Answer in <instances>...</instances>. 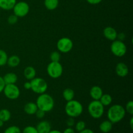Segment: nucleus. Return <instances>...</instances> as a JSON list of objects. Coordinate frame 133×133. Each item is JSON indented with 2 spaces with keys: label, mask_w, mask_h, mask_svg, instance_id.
<instances>
[{
  "label": "nucleus",
  "mask_w": 133,
  "mask_h": 133,
  "mask_svg": "<svg viewBox=\"0 0 133 133\" xmlns=\"http://www.w3.org/2000/svg\"><path fill=\"white\" fill-rule=\"evenodd\" d=\"M126 111L122 105L115 104L110 107L107 111V118L109 121L114 123H119L125 118Z\"/></svg>",
  "instance_id": "nucleus-1"
},
{
  "label": "nucleus",
  "mask_w": 133,
  "mask_h": 133,
  "mask_svg": "<svg viewBox=\"0 0 133 133\" xmlns=\"http://www.w3.org/2000/svg\"><path fill=\"white\" fill-rule=\"evenodd\" d=\"M36 104L38 109L43 110L45 112L51 111L55 107V101L53 97L48 94L45 93L39 94L36 99Z\"/></svg>",
  "instance_id": "nucleus-2"
},
{
  "label": "nucleus",
  "mask_w": 133,
  "mask_h": 133,
  "mask_svg": "<svg viewBox=\"0 0 133 133\" xmlns=\"http://www.w3.org/2000/svg\"><path fill=\"white\" fill-rule=\"evenodd\" d=\"M65 112L71 118H77L83 112V106L81 103L77 100L72 99L67 101L65 105Z\"/></svg>",
  "instance_id": "nucleus-3"
},
{
  "label": "nucleus",
  "mask_w": 133,
  "mask_h": 133,
  "mask_svg": "<svg viewBox=\"0 0 133 133\" xmlns=\"http://www.w3.org/2000/svg\"><path fill=\"white\" fill-rule=\"evenodd\" d=\"M88 112L94 119H99L103 116L105 107L99 100H93L88 104Z\"/></svg>",
  "instance_id": "nucleus-4"
},
{
  "label": "nucleus",
  "mask_w": 133,
  "mask_h": 133,
  "mask_svg": "<svg viewBox=\"0 0 133 133\" xmlns=\"http://www.w3.org/2000/svg\"><path fill=\"white\" fill-rule=\"evenodd\" d=\"M31 84V90L37 94L45 93L48 88V83L45 79L41 77H35L30 81Z\"/></svg>",
  "instance_id": "nucleus-5"
},
{
  "label": "nucleus",
  "mask_w": 133,
  "mask_h": 133,
  "mask_svg": "<svg viewBox=\"0 0 133 133\" xmlns=\"http://www.w3.org/2000/svg\"><path fill=\"white\" fill-rule=\"evenodd\" d=\"M47 73L52 79H58L63 74V67L60 62H51L47 66Z\"/></svg>",
  "instance_id": "nucleus-6"
},
{
  "label": "nucleus",
  "mask_w": 133,
  "mask_h": 133,
  "mask_svg": "<svg viewBox=\"0 0 133 133\" xmlns=\"http://www.w3.org/2000/svg\"><path fill=\"white\" fill-rule=\"evenodd\" d=\"M110 51L116 57H122L127 53V48L123 41L116 39L112 42L110 45Z\"/></svg>",
  "instance_id": "nucleus-7"
},
{
  "label": "nucleus",
  "mask_w": 133,
  "mask_h": 133,
  "mask_svg": "<svg viewBox=\"0 0 133 133\" xmlns=\"http://www.w3.org/2000/svg\"><path fill=\"white\" fill-rule=\"evenodd\" d=\"M3 92L5 97L10 100L17 99L20 96V90L16 84H5Z\"/></svg>",
  "instance_id": "nucleus-8"
},
{
  "label": "nucleus",
  "mask_w": 133,
  "mask_h": 133,
  "mask_svg": "<svg viewBox=\"0 0 133 133\" xmlns=\"http://www.w3.org/2000/svg\"><path fill=\"white\" fill-rule=\"evenodd\" d=\"M73 47H74V43L70 38H61L57 41V48L60 53H69L71 51Z\"/></svg>",
  "instance_id": "nucleus-9"
},
{
  "label": "nucleus",
  "mask_w": 133,
  "mask_h": 133,
  "mask_svg": "<svg viewBox=\"0 0 133 133\" xmlns=\"http://www.w3.org/2000/svg\"><path fill=\"white\" fill-rule=\"evenodd\" d=\"M14 14L18 18H23L26 16L29 12L30 7L27 3L25 1H19L16 3L12 9Z\"/></svg>",
  "instance_id": "nucleus-10"
},
{
  "label": "nucleus",
  "mask_w": 133,
  "mask_h": 133,
  "mask_svg": "<svg viewBox=\"0 0 133 133\" xmlns=\"http://www.w3.org/2000/svg\"><path fill=\"white\" fill-rule=\"evenodd\" d=\"M116 74L119 77H125L129 74V70L126 64L123 62H119L116 64L115 69Z\"/></svg>",
  "instance_id": "nucleus-11"
},
{
  "label": "nucleus",
  "mask_w": 133,
  "mask_h": 133,
  "mask_svg": "<svg viewBox=\"0 0 133 133\" xmlns=\"http://www.w3.org/2000/svg\"><path fill=\"white\" fill-rule=\"evenodd\" d=\"M103 35L107 40H110V41H114V40L117 39V35H118V32L116 30L112 27H106L103 29Z\"/></svg>",
  "instance_id": "nucleus-12"
},
{
  "label": "nucleus",
  "mask_w": 133,
  "mask_h": 133,
  "mask_svg": "<svg viewBox=\"0 0 133 133\" xmlns=\"http://www.w3.org/2000/svg\"><path fill=\"white\" fill-rule=\"evenodd\" d=\"M38 133H48L51 130V126L48 121H41L36 127Z\"/></svg>",
  "instance_id": "nucleus-13"
},
{
  "label": "nucleus",
  "mask_w": 133,
  "mask_h": 133,
  "mask_svg": "<svg viewBox=\"0 0 133 133\" xmlns=\"http://www.w3.org/2000/svg\"><path fill=\"white\" fill-rule=\"evenodd\" d=\"M103 94V89L99 86H94L90 90V96L93 99V100H99Z\"/></svg>",
  "instance_id": "nucleus-14"
},
{
  "label": "nucleus",
  "mask_w": 133,
  "mask_h": 133,
  "mask_svg": "<svg viewBox=\"0 0 133 133\" xmlns=\"http://www.w3.org/2000/svg\"><path fill=\"white\" fill-rule=\"evenodd\" d=\"M37 110V105H36V103L34 102L27 103L23 107V110L28 115H35Z\"/></svg>",
  "instance_id": "nucleus-15"
},
{
  "label": "nucleus",
  "mask_w": 133,
  "mask_h": 133,
  "mask_svg": "<svg viewBox=\"0 0 133 133\" xmlns=\"http://www.w3.org/2000/svg\"><path fill=\"white\" fill-rule=\"evenodd\" d=\"M36 71L35 68L32 66H27L23 70V75L25 77L26 79L29 81H31L36 77Z\"/></svg>",
  "instance_id": "nucleus-16"
},
{
  "label": "nucleus",
  "mask_w": 133,
  "mask_h": 133,
  "mask_svg": "<svg viewBox=\"0 0 133 133\" xmlns=\"http://www.w3.org/2000/svg\"><path fill=\"white\" fill-rule=\"evenodd\" d=\"M16 3V0H0V9L5 10H12Z\"/></svg>",
  "instance_id": "nucleus-17"
},
{
  "label": "nucleus",
  "mask_w": 133,
  "mask_h": 133,
  "mask_svg": "<svg viewBox=\"0 0 133 133\" xmlns=\"http://www.w3.org/2000/svg\"><path fill=\"white\" fill-rule=\"evenodd\" d=\"M3 80L5 81V84H16L18 81V76L16 74L12 72L7 73L3 77Z\"/></svg>",
  "instance_id": "nucleus-18"
},
{
  "label": "nucleus",
  "mask_w": 133,
  "mask_h": 133,
  "mask_svg": "<svg viewBox=\"0 0 133 133\" xmlns=\"http://www.w3.org/2000/svg\"><path fill=\"white\" fill-rule=\"evenodd\" d=\"M113 123H112L110 121L108 120H104L103 122H101L99 125L100 131L103 133H109L112 129Z\"/></svg>",
  "instance_id": "nucleus-19"
},
{
  "label": "nucleus",
  "mask_w": 133,
  "mask_h": 133,
  "mask_svg": "<svg viewBox=\"0 0 133 133\" xmlns=\"http://www.w3.org/2000/svg\"><path fill=\"white\" fill-rule=\"evenodd\" d=\"M20 58L18 55H13L8 57L6 64H8V66L10 68H16L19 66V64H20Z\"/></svg>",
  "instance_id": "nucleus-20"
},
{
  "label": "nucleus",
  "mask_w": 133,
  "mask_h": 133,
  "mask_svg": "<svg viewBox=\"0 0 133 133\" xmlns=\"http://www.w3.org/2000/svg\"><path fill=\"white\" fill-rule=\"evenodd\" d=\"M58 0H44V6L48 10H54L58 7Z\"/></svg>",
  "instance_id": "nucleus-21"
},
{
  "label": "nucleus",
  "mask_w": 133,
  "mask_h": 133,
  "mask_svg": "<svg viewBox=\"0 0 133 133\" xmlns=\"http://www.w3.org/2000/svg\"><path fill=\"white\" fill-rule=\"evenodd\" d=\"M62 96H63V98L64 99V100H66V101H71L74 99L75 92L71 88H66V89L64 90L63 92H62Z\"/></svg>",
  "instance_id": "nucleus-22"
},
{
  "label": "nucleus",
  "mask_w": 133,
  "mask_h": 133,
  "mask_svg": "<svg viewBox=\"0 0 133 133\" xmlns=\"http://www.w3.org/2000/svg\"><path fill=\"white\" fill-rule=\"evenodd\" d=\"M99 101L104 107L109 106L112 103V97L109 94H103Z\"/></svg>",
  "instance_id": "nucleus-23"
},
{
  "label": "nucleus",
  "mask_w": 133,
  "mask_h": 133,
  "mask_svg": "<svg viewBox=\"0 0 133 133\" xmlns=\"http://www.w3.org/2000/svg\"><path fill=\"white\" fill-rule=\"evenodd\" d=\"M11 118V113L8 109H3L0 110V119L5 123L10 120Z\"/></svg>",
  "instance_id": "nucleus-24"
},
{
  "label": "nucleus",
  "mask_w": 133,
  "mask_h": 133,
  "mask_svg": "<svg viewBox=\"0 0 133 133\" xmlns=\"http://www.w3.org/2000/svg\"><path fill=\"white\" fill-rule=\"evenodd\" d=\"M8 57L6 51L3 49H0V66H3L6 64Z\"/></svg>",
  "instance_id": "nucleus-25"
},
{
  "label": "nucleus",
  "mask_w": 133,
  "mask_h": 133,
  "mask_svg": "<svg viewBox=\"0 0 133 133\" xmlns=\"http://www.w3.org/2000/svg\"><path fill=\"white\" fill-rule=\"evenodd\" d=\"M50 60L51 62H59L61 58V53L58 51H55L50 54L49 56Z\"/></svg>",
  "instance_id": "nucleus-26"
},
{
  "label": "nucleus",
  "mask_w": 133,
  "mask_h": 133,
  "mask_svg": "<svg viewBox=\"0 0 133 133\" xmlns=\"http://www.w3.org/2000/svg\"><path fill=\"white\" fill-rule=\"evenodd\" d=\"M3 133H22V131L18 126L12 125L7 127Z\"/></svg>",
  "instance_id": "nucleus-27"
},
{
  "label": "nucleus",
  "mask_w": 133,
  "mask_h": 133,
  "mask_svg": "<svg viewBox=\"0 0 133 133\" xmlns=\"http://www.w3.org/2000/svg\"><path fill=\"white\" fill-rule=\"evenodd\" d=\"M75 131H77L78 132L83 131L86 129V123L84 121H79L75 124Z\"/></svg>",
  "instance_id": "nucleus-28"
},
{
  "label": "nucleus",
  "mask_w": 133,
  "mask_h": 133,
  "mask_svg": "<svg viewBox=\"0 0 133 133\" xmlns=\"http://www.w3.org/2000/svg\"><path fill=\"white\" fill-rule=\"evenodd\" d=\"M124 108L126 112H127L128 114H129L131 116L133 115V101L132 100L129 101L128 102L126 103L125 107Z\"/></svg>",
  "instance_id": "nucleus-29"
},
{
  "label": "nucleus",
  "mask_w": 133,
  "mask_h": 133,
  "mask_svg": "<svg viewBox=\"0 0 133 133\" xmlns=\"http://www.w3.org/2000/svg\"><path fill=\"white\" fill-rule=\"evenodd\" d=\"M22 133H38L36 128L34 126L29 125L25 127L22 131Z\"/></svg>",
  "instance_id": "nucleus-30"
},
{
  "label": "nucleus",
  "mask_w": 133,
  "mask_h": 133,
  "mask_svg": "<svg viewBox=\"0 0 133 133\" xmlns=\"http://www.w3.org/2000/svg\"><path fill=\"white\" fill-rule=\"evenodd\" d=\"M18 17L16 16L15 14H11L7 18V22L10 25H14L18 22Z\"/></svg>",
  "instance_id": "nucleus-31"
},
{
  "label": "nucleus",
  "mask_w": 133,
  "mask_h": 133,
  "mask_svg": "<svg viewBox=\"0 0 133 133\" xmlns=\"http://www.w3.org/2000/svg\"><path fill=\"white\" fill-rule=\"evenodd\" d=\"M45 113L46 112H45L43 111V110L38 109L37 111L35 113V115H36V118H38V119H42V118H44V116H45Z\"/></svg>",
  "instance_id": "nucleus-32"
},
{
  "label": "nucleus",
  "mask_w": 133,
  "mask_h": 133,
  "mask_svg": "<svg viewBox=\"0 0 133 133\" xmlns=\"http://www.w3.org/2000/svg\"><path fill=\"white\" fill-rule=\"evenodd\" d=\"M75 119L74 118H71V117H69L68 119L66 120V125L68 127H72L75 125Z\"/></svg>",
  "instance_id": "nucleus-33"
},
{
  "label": "nucleus",
  "mask_w": 133,
  "mask_h": 133,
  "mask_svg": "<svg viewBox=\"0 0 133 133\" xmlns=\"http://www.w3.org/2000/svg\"><path fill=\"white\" fill-rule=\"evenodd\" d=\"M5 87V83L3 80V77L0 76V94H1V92H3Z\"/></svg>",
  "instance_id": "nucleus-34"
},
{
  "label": "nucleus",
  "mask_w": 133,
  "mask_h": 133,
  "mask_svg": "<svg viewBox=\"0 0 133 133\" xmlns=\"http://www.w3.org/2000/svg\"><path fill=\"white\" fill-rule=\"evenodd\" d=\"M125 34L123 32H120V33H118L117 35V39L121 41H123L125 39Z\"/></svg>",
  "instance_id": "nucleus-35"
},
{
  "label": "nucleus",
  "mask_w": 133,
  "mask_h": 133,
  "mask_svg": "<svg viewBox=\"0 0 133 133\" xmlns=\"http://www.w3.org/2000/svg\"><path fill=\"white\" fill-rule=\"evenodd\" d=\"M88 3L91 5H97L102 1V0H87Z\"/></svg>",
  "instance_id": "nucleus-36"
},
{
  "label": "nucleus",
  "mask_w": 133,
  "mask_h": 133,
  "mask_svg": "<svg viewBox=\"0 0 133 133\" xmlns=\"http://www.w3.org/2000/svg\"><path fill=\"white\" fill-rule=\"evenodd\" d=\"M62 133H75V131L72 127H68L66 129H64Z\"/></svg>",
  "instance_id": "nucleus-37"
},
{
  "label": "nucleus",
  "mask_w": 133,
  "mask_h": 133,
  "mask_svg": "<svg viewBox=\"0 0 133 133\" xmlns=\"http://www.w3.org/2000/svg\"><path fill=\"white\" fill-rule=\"evenodd\" d=\"M23 87H24L25 89L26 90H31V82L30 81H27L23 84Z\"/></svg>",
  "instance_id": "nucleus-38"
},
{
  "label": "nucleus",
  "mask_w": 133,
  "mask_h": 133,
  "mask_svg": "<svg viewBox=\"0 0 133 133\" xmlns=\"http://www.w3.org/2000/svg\"><path fill=\"white\" fill-rule=\"evenodd\" d=\"M79 133H94V132L90 129H85L83 131L79 132Z\"/></svg>",
  "instance_id": "nucleus-39"
},
{
  "label": "nucleus",
  "mask_w": 133,
  "mask_h": 133,
  "mask_svg": "<svg viewBox=\"0 0 133 133\" xmlns=\"http://www.w3.org/2000/svg\"><path fill=\"white\" fill-rule=\"evenodd\" d=\"M129 125H130V127H131V129H133V118L131 117V119H130V122H129Z\"/></svg>",
  "instance_id": "nucleus-40"
},
{
  "label": "nucleus",
  "mask_w": 133,
  "mask_h": 133,
  "mask_svg": "<svg viewBox=\"0 0 133 133\" xmlns=\"http://www.w3.org/2000/svg\"><path fill=\"white\" fill-rule=\"evenodd\" d=\"M48 133H62L58 130H51Z\"/></svg>",
  "instance_id": "nucleus-41"
},
{
  "label": "nucleus",
  "mask_w": 133,
  "mask_h": 133,
  "mask_svg": "<svg viewBox=\"0 0 133 133\" xmlns=\"http://www.w3.org/2000/svg\"><path fill=\"white\" fill-rule=\"evenodd\" d=\"M3 125H4V122L0 119V127H3Z\"/></svg>",
  "instance_id": "nucleus-42"
},
{
  "label": "nucleus",
  "mask_w": 133,
  "mask_h": 133,
  "mask_svg": "<svg viewBox=\"0 0 133 133\" xmlns=\"http://www.w3.org/2000/svg\"><path fill=\"white\" fill-rule=\"evenodd\" d=\"M114 133H120V132H114Z\"/></svg>",
  "instance_id": "nucleus-43"
}]
</instances>
